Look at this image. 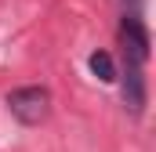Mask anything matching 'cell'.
Listing matches in <instances>:
<instances>
[{
    "label": "cell",
    "mask_w": 156,
    "mask_h": 152,
    "mask_svg": "<svg viewBox=\"0 0 156 152\" xmlns=\"http://www.w3.org/2000/svg\"><path fill=\"white\" fill-rule=\"evenodd\" d=\"M7 109L22 123H40L51 112V91L47 87H15V91H7Z\"/></svg>",
    "instance_id": "cell-1"
},
{
    "label": "cell",
    "mask_w": 156,
    "mask_h": 152,
    "mask_svg": "<svg viewBox=\"0 0 156 152\" xmlns=\"http://www.w3.org/2000/svg\"><path fill=\"white\" fill-rule=\"evenodd\" d=\"M123 105L138 116L145 105V80H142V62L123 54Z\"/></svg>",
    "instance_id": "cell-2"
},
{
    "label": "cell",
    "mask_w": 156,
    "mask_h": 152,
    "mask_svg": "<svg viewBox=\"0 0 156 152\" xmlns=\"http://www.w3.org/2000/svg\"><path fill=\"white\" fill-rule=\"evenodd\" d=\"M87 65H91V73L98 76L102 83H113V80H116V69H113V58H109V51H94V54L87 58Z\"/></svg>",
    "instance_id": "cell-3"
}]
</instances>
